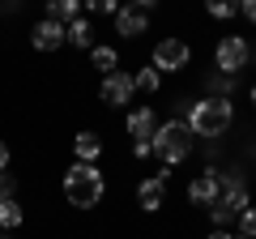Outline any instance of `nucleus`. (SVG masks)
<instances>
[{"label": "nucleus", "mask_w": 256, "mask_h": 239, "mask_svg": "<svg viewBox=\"0 0 256 239\" xmlns=\"http://www.w3.org/2000/svg\"><path fill=\"white\" fill-rule=\"evenodd\" d=\"M180 120L192 128V137H226L230 124H235V107H230V98H180Z\"/></svg>", "instance_id": "nucleus-1"}, {"label": "nucleus", "mask_w": 256, "mask_h": 239, "mask_svg": "<svg viewBox=\"0 0 256 239\" xmlns=\"http://www.w3.org/2000/svg\"><path fill=\"white\" fill-rule=\"evenodd\" d=\"M107 196V180H102L98 166L90 162H73L64 171V201L73 210H94V205Z\"/></svg>", "instance_id": "nucleus-2"}, {"label": "nucleus", "mask_w": 256, "mask_h": 239, "mask_svg": "<svg viewBox=\"0 0 256 239\" xmlns=\"http://www.w3.org/2000/svg\"><path fill=\"white\" fill-rule=\"evenodd\" d=\"M192 146H196V137H192V128L184 124L180 116L158 124V132H154V158H162V166L184 162V158L192 154Z\"/></svg>", "instance_id": "nucleus-3"}, {"label": "nucleus", "mask_w": 256, "mask_h": 239, "mask_svg": "<svg viewBox=\"0 0 256 239\" xmlns=\"http://www.w3.org/2000/svg\"><path fill=\"white\" fill-rule=\"evenodd\" d=\"M248 60H252V43L244 34H222L218 38V47H214V68L222 77H235L239 68H248Z\"/></svg>", "instance_id": "nucleus-4"}, {"label": "nucleus", "mask_w": 256, "mask_h": 239, "mask_svg": "<svg viewBox=\"0 0 256 239\" xmlns=\"http://www.w3.org/2000/svg\"><path fill=\"white\" fill-rule=\"evenodd\" d=\"M188 60H192V47L184 38H158L154 56H150V64L158 73H180V68H188Z\"/></svg>", "instance_id": "nucleus-5"}, {"label": "nucleus", "mask_w": 256, "mask_h": 239, "mask_svg": "<svg viewBox=\"0 0 256 239\" xmlns=\"http://www.w3.org/2000/svg\"><path fill=\"white\" fill-rule=\"evenodd\" d=\"M137 94V86H132V73H111V77H102V86H98V98L107 102V107H124L128 98Z\"/></svg>", "instance_id": "nucleus-6"}, {"label": "nucleus", "mask_w": 256, "mask_h": 239, "mask_svg": "<svg viewBox=\"0 0 256 239\" xmlns=\"http://www.w3.org/2000/svg\"><path fill=\"white\" fill-rule=\"evenodd\" d=\"M30 43H34V52H60V43H68V26L43 18V22H34V30H30Z\"/></svg>", "instance_id": "nucleus-7"}, {"label": "nucleus", "mask_w": 256, "mask_h": 239, "mask_svg": "<svg viewBox=\"0 0 256 239\" xmlns=\"http://www.w3.org/2000/svg\"><path fill=\"white\" fill-rule=\"evenodd\" d=\"M124 132L132 141H154V132H158L154 107H132V111H128V120H124Z\"/></svg>", "instance_id": "nucleus-8"}, {"label": "nucleus", "mask_w": 256, "mask_h": 239, "mask_svg": "<svg viewBox=\"0 0 256 239\" xmlns=\"http://www.w3.org/2000/svg\"><path fill=\"white\" fill-rule=\"evenodd\" d=\"M137 205L146 214H158L166 205V180H162V175H150V180L137 184Z\"/></svg>", "instance_id": "nucleus-9"}, {"label": "nucleus", "mask_w": 256, "mask_h": 239, "mask_svg": "<svg viewBox=\"0 0 256 239\" xmlns=\"http://www.w3.org/2000/svg\"><path fill=\"white\" fill-rule=\"evenodd\" d=\"M150 30V13H141L137 4H128V9L116 13V34L120 38H141Z\"/></svg>", "instance_id": "nucleus-10"}, {"label": "nucleus", "mask_w": 256, "mask_h": 239, "mask_svg": "<svg viewBox=\"0 0 256 239\" xmlns=\"http://www.w3.org/2000/svg\"><path fill=\"white\" fill-rule=\"evenodd\" d=\"M188 201H192V205H205V210H210L214 201H222V188H218V175H214V171H205V175H196V180H192V184H188Z\"/></svg>", "instance_id": "nucleus-11"}, {"label": "nucleus", "mask_w": 256, "mask_h": 239, "mask_svg": "<svg viewBox=\"0 0 256 239\" xmlns=\"http://www.w3.org/2000/svg\"><path fill=\"white\" fill-rule=\"evenodd\" d=\"M73 154H77V162L98 166V158H102V137H98V132H77V137H73Z\"/></svg>", "instance_id": "nucleus-12"}, {"label": "nucleus", "mask_w": 256, "mask_h": 239, "mask_svg": "<svg viewBox=\"0 0 256 239\" xmlns=\"http://www.w3.org/2000/svg\"><path fill=\"white\" fill-rule=\"evenodd\" d=\"M90 68H98L102 77L120 73V52H116V47H102V43H94V47H90Z\"/></svg>", "instance_id": "nucleus-13"}, {"label": "nucleus", "mask_w": 256, "mask_h": 239, "mask_svg": "<svg viewBox=\"0 0 256 239\" xmlns=\"http://www.w3.org/2000/svg\"><path fill=\"white\" fill-rule=\"evenodd\" d=\"M68 43L73 47H82V52H90L94 47V26H90V18H77V22H68Z\"/></svg>", "instance_id": "nucleus-14"}, {"label": "nucleus", "mask_w": 256, "mask_h": 239, "mask_svg": "<svg viewBox=\"0 0 256 239\" xmlns=\"http://www.w3.org/2000/svg\"><path fill=\"white\" fill-rule=\"evenodd\" d=\"M47 18L60 22V26H68V22L82 18V4H77V0H52V4H47Z\"/></svg>", "instance_id": "nucleus-15"}, {"label": "nucleus", "mask_w": 256, "mask_h": 239, "mask_svg": "<svg viewBox=\"0 0 256 239\" xmlns=\"http://www.w3.org/2000/svg\"><path fill=\"white\" fill-rule=\"evenodd\" d=\"M26 222V210L18 201H0V230H18Z\"/></svg>", "instance_id": "nucleus-16"}, {"label": "nucleus", "mask_w": 256, "mask_h": 239, "mask_svg": "<svg viewBox=\"0 0 256 239\" xmlns=\"http://www.w3.org/2000/svg\"><path fill=\"white\" fill-rule=\"evenodd\" d=\"M132 86H137L141 94H158V86H162V73H158L154 64H150V68H137V73H132Z\"/></svg>", "instance_id": "nucleus-17"}, {"label": "nucleus", "mask_w": 256, "mask_h": 239, "mask_svg": "<svg viewBox=\"0 0 256 239\" xmlns=\"http://www.w3.org/2000/svg\"><path fill=\"white\" fill-rule=\"evenodd\" d=\"M235 218H239V214L230 210L226 201H214V205H210V222H214V226H218V230H226V226H230V222H235Z\"/></svg>", "instance_id": "nucleus-18"}, {"label": "nucleus", "mask_w": 256, "mask_h": 239, "mask_svg": "<svg viewBox=\"0 0 256 239\" xmlns=\"http://www.w3.org/2000/svg\"><path fill=\"white\" fill-rule=\"evenodd\" d=\"M222 201H226V205H230L235 214L252 210V192H248V188H230V192H222Z\"/></svg>", "instance_id": "nucleus-19"}, {"label": "nucleus", "mask_w": 256, "mask_h": 239, "mask_svg": "<svg viewBox=\"0 0 256 239\" xmlns=\"http://www.w3.org/2000/svg\"><path fill=\"white\" fill-rule=\"evenodd\" d=\"M230 94H235V77L214 73V77H210V98H230Z\"/></svg>", "instance_id": "nucleus-20"}, {"label": "nucleus", "mask_w": 256, "mask_h": 239, "mask_svg": "<svg viewBox=\"0 0 256 239\" xmlns=\"http://www.w3.org/2000/svg\"><path fill=\"white\" fill-rule=\"evenodd\" d=\"M124 9V4H116V0H86L82 13H102V18H116V13Z\"/></svg>", "instance_id": "nucleus-21"}, {"label": "nucleus", "mask_w": 256, "mask_h": 239, "mask_svg": "<svg viewBox=\"0 0 256 239\" xmlns=\"http://www.w3.org/2000/svg\"><path fill=\"white\" fill-rule=\"evenodd\" d=\"M235 226H239V239H256V205L239 214V218H235Z\"/></svg>", "instance_id": "nucleus-22"}, {"label": "nucleus", "mask_w": 256, "mask_h": 239, "mask_svg": "<svg viewBox=\"0 0 256 239\" xmlns=\"http://www.w3.org/2000/svg\"><path fill=\"white\" fill-rule=\"evenodd\" d=\"M0 201H18V180H13L9 171L0 175Z\"/></svg>", "instance_id": "nucleus-23"}, {"label": "nucleus", "mask_w": 256, "mask_h": 239, "mask_svg": "<svg viewBox=\"0 0 256 239\" xmlns=\"http://www.w3.org/2000/svg\"><path fill=\"white\" fill-rule=\"evenodd\" d=\"M210 13L226 22V18H235V13H239V4H226V0H214V4H210Z\"/></svg>", "instance_id": "nucleus-24"}, {"label": "nucleus", "mask_w": 256, "mask_h": 239, "mask_svg": "<svg viewBox=\"0 0 256 239\" xmlns=\"http://www.w3.org/2000/svg\"><path fill=\"white\" fill-rule=\"evenodd\" d=\"M132 154L137 158H154V141H132Z\"/></svg>", "instance_id": "nucleus-25"}, {"label": "nucleus", "mask_w": 256, "mask_h": 239, "mask_svg": "<svg viewBox=\"0 0 256 239\" xmlns=\"http://www.w3.org/2000/svg\"><path fill=\"white\" fill-rule=\"evenodd\" d=\"M239 13H244V18L252 22V26H256V0H248V4H239Z\"/></svg>", "instance_id": "nucleus-26"}, {"label": "nucleus", "mask_w": 256, "mask_h": 239, "mask_svg": "<svg viewBox=\"0 0 256 239\" xmlns=\"http://www.w3.org/2000/svg\"><path fill=\"white\" fill-rule=\"evenodd\" d=\"M9 171V146H4V141H0V175Z\"/></svg>", "instance_id": "nucleus-27"}, {"label": "nucleus", "mask_w": 256, "mask_h": 239, "mask_svg": "<svg viewBox=\"0 0 256 239\" xmlns=\"http://www.w3.org/2000/svg\"><path fill=\"white\" fill-rule=\"evenodd\" d=\"M205 239H230V230H214V235H205Z\"/></svg>", "instance_id": "nucleus-28"}, {"label": "nucleus", "mask_w": 256, "mask_h": 239, "mask_svg": "<svg viewBox=\"0 0 256 239\" xmlns=\"http://www.w3.org/2000/svg\"><path fill=\"white\" fill-rule=\"evenodd\" d=\"M252 107H256V86H252Z\"/></svg>", "instance_id": "nucleus-29"}, {"label": "nucleus", "mask_w": 256, "mask_h": 239, "mask_svg": "<svg viewBox=\"0 0 256 239\" xmlns=\"http://www.w3.org/2000/svg\"><path fill=\"white\" fill-rule=\"evenodd\" d=\"M0 239H9V235H0Z\"/></svg>", "instance_id": "nucleus-30"}]
</instances>
